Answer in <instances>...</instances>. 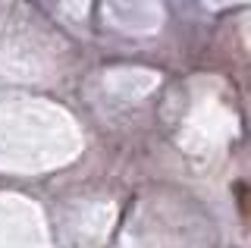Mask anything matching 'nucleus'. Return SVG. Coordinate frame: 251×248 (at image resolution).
I'll return each mask as SVG.
<instances>
[{"instance_id": "f257e3e1", "label": "nucleus", "mask_w": 251, "mask_h": 248, "mask_svg": "<svg viewBox=\"0 0 251 248\" xmlns=\"http://www.w3.org/2000/svg\"><path fill=\"white\" fill-rule=\"evenodd\" d=\"M232 192H235V201H239V214L248 217V185L245 182H235Z\"/></svg>"}]
</instances>
